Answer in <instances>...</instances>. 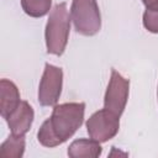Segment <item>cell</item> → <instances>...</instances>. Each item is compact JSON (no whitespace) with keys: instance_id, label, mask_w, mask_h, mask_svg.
<instances>
[{"instance_id":"cell-1","label":"cell","mask_w":158,"mask_h":158,"mask_svg":"<svg viewBox=\"0 0 158 158\" xmlns=\"http://www.w3.org/2000/svg\"><path fill=\"white\" fill-rule=\"evenodd\" d=\"M84 102H65L54 105L52 115L47 118L38 133V142L44 147H56L70 138L84 121Z\"/></svg>"},{"instance_id":"cell-2","label":"cell","mask_w":158,"mask_h":158,"mask_svg":"<svg viewBox=\"0 0 158 158\" xmlns=\"http://www.w3.org/2000/svg\"><path fill=\"white\" fill-rule=\"evenodd\" d=\"M70 20L65 2L57 4L51 10L44 32L48 53L54 56L63 54L69 38Z\"/></svg>"},{"instance_id":"cell-3","label":"cell","mask_w":158,"mask_h":158,"mask_svg":"<svg viewBox=\"0 0 158 158\" xmlns=\"http://www.w3.org/2000/svg\"><path fill=\"white\" fill-rule=\"evenodd\" d=\"M70 19L75 31L83 36H94L101 28V15L96 0H73Z\"/></svg>"},{"instance_id":"cell-4","label":"cell","mask_w":158,"mask_h":158,"mask_svg":"<svg viewBox=\"0 0 158 158\" xmlns=\"http://www.w3.org/2000/svg\"><path fill=\"white\" fill-rule=\"evenodd\" d=\"M130 80L125 79L117 70H111L110 81L104 98V109L116 116H121L128 99Z\"/></svg>"},{"instance_id":"cell-5","label":"cell","mask_w":158,"mask_h":158,"mask_svg":"<svg viewBox=\"0 0 158 158\" xmlns=\"http://www.w3.org/2000/svg\"><path fill=\"white\" fill-rule=\"evenodd\" d=\"M120 128V117L106 109L94 112L86 121L89 136L98 142H106L116 136Z\"/></svg>"},{"instance_id":"cell-6","label":"cell","mask_w":158,"mask_h":158,"mask_svg":"<svg viewBox=\"0 0 158 158\" xmlns=\"http://www.w3.org/2000/svg\"><path fill=\"white\" fill-rule=\"evenodd\" d=\"M63 72L60 68L46 63L38 88V101L42 106H54L60 96Z\"/></svg>"},{"instance_id":"cell-7","label":"cell","mask_w":158,"mask_h":158,"mask_svg":"<svg viewBox=\"0 0 158 158\" xmlns=\"http://www.w3.org/2000/svg\"><path fill=\"white\" fill-rule=\"evenodd\" d=\"M12 135L23 136L28 132L33 121V109L27 101H21L19 106L6 118Z\"/></svg>"},{"instance_id":"cell-8","label":"cell","mask_w":158,"mask_h":158,"mask_svg":"<svg viewBox=\"0 0 158 158\" xmlns=\"http://www.w3.org/2000/svg\"><path fill=\"white\" fill-rule=\"evenodd\" d=\"M20 93L17 86L7 80H0V114L6 120L9 115L19 106L20 104Z\"/></svg>"},{"instance_id":"cell-9","label":"cell","mask_w":158,"mask_h":158,"mask_svg":"<svg viewBox=\"0 0 158 158\" xmlns=\"http://www.w3.org/2000/svg\"><path fill=\"white\" fill-rule=\"evenodd\" d=\"M100 142L95 139L80 138L68 147V156L72 158H96L101 154Z\"/></svg>"},{"instance_id":"cell-10","label":"cell","mask_w":158,"mask_h":158,"mask_svg":"<svg viewBox=\"0 0 158 158\" xmlns=\"http://www.w3.org/2000/svg\"><path fill=\"white\" fill-rule=\"evenodd\" d=\"M25 152V137L12 135L0 146V158H21Z\"/></svg>"},{"instance_id":"cell-11","label":"cell","mask_w":158,"mask_h":158,"mask_svg":"<svg viewBox=\"0 0 158 158\" xmlns=\"http://www.w3.org/2000/svg\"><path fill=\"white\" fill-rule=\"evenodd\" d=\"M52 0H21L22 10L32 17H42L51 10Z\"/></svg>"},{"instance_id":"cell-12","label":"cell","mask_w":158,"mask_h":158,"mask_svg":"<svg viewBox=\"0 0 158 158\" xmlns=\"http://www.w3.org/2000/svg\"><path fill=\"white\" fill-rule=\"evenodd\" d=\"M143 26L152 33H158V10H146L143 14Z\"/></svg>"},{"instance_id":"cell-13","label":"cell","mask_w":158,"mask_h":158,"mask_svg":"<svg viewBox=\"0 0 158 158\" xmlns=\"http://www.w3.org/2000/svg\"><path fill=\"white\" fill-rule=\"evenodd\" d=\"M147 10H158V0H142Z\"/></svg>"}]
</instances>
